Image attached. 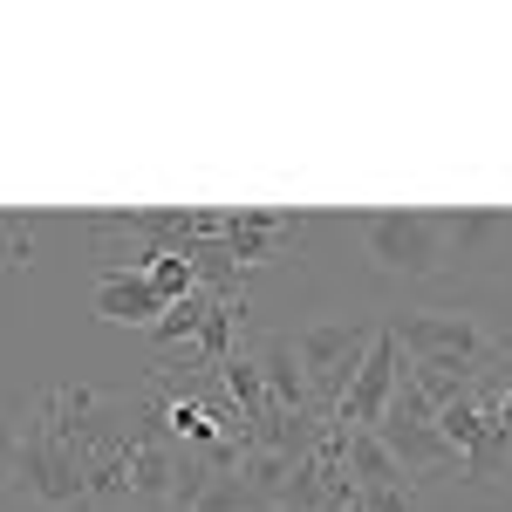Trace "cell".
I'll return each instance as SVG.
<instances>
[{
    "label": "cell",
    "mask_w": 512,
    "mask_h": 512,
    "mask_svg": "<svg viewBox=\"0 0 512 512\" xmlns=\"http://www.w3.org/2000/svg\"><path fill=\"white\" fill-rule=\"evenodd\" d=\"M403 369H410V355H403V342H396V328L383 321L376 342H369V355H362V369H355L349 396L335 403L328 424H342V431H376L383 410H390V396H396V383H403Z\"/></svg>",
    "instance_id": "52a82bcc"
},
{
    "label": "cell",
    "mask_w": 512,
    "mask_h": 512,
    "mask_svg": "<svg viewBox=\"0 0 512 512\" xmlns=\"http://www.w3.org/2000/svg\"><path fill=\"white\" fill-rule=\"evenodd\" d=\"M376 328H383V321H362V315H335V321L294 328V355H301V369H308V390H315L321 417H335V403L349 396L355 369H362V355L376 342Z\"/></svg>",
    "instance_id": "8992f818"
},
{
    "label": "cell",
    "mask_w": 512,
    "mask_h": 512,
    "mask_svg": "<svg viewBox=\"0 0 512 512\" xmlns=\"http://www.w3.org/2000/svg\"><path fill=\"white\" fill-rule=\"evenodd\" d=\"M144 274H151V287L164 294V308L185 301V294H198V260H192V253H158Z\"/></svg>",
    "instance_id": "5bb4252c"
},
{
    "label": "cell",
    "mask_w": 512,
    "mask_h": 512,
    "mask_svg": "<svg viewBox=\"0 0 512 512\" xmlns=\"http://www.w3.org/2000/svg\"><path fill=\"white\" fill-rule=\"evenodd\" d=\"M41 403H48L55 437L76 451L89 472L123 458L130 437H137V417H144V390H96V383H62V390H48Z\"/></svg>",
    "instance_id": "3957f363"
},
{
    "label": "cell",
    "mask_w": 512,
    "mask_h": 512,
    "mask_svg": "<svg viewBox=\"0 0 512 512\" xmlns=\"http://www.w3.org/2000/svg\"><path fill=\"white\" fill-rule=\"evenodd\" d=\"M308 239H315L308 212H226V253H233L239 274H260V267L294 260Z\"/></svg>",
    "instance_id": "ba28073f"
},
{
    "label": "cell",
    "mask_w": 512,
    "mask_h": 512,
    "mask_svg": "<svg viewBox=\"0 0 512 512\" xmlns=\"http://www.w3.org/2000/svg\"><path fill=\"white\" fill-rule=\"evenodd\" d=\"M89 301H96V321H110V328H158L164 315V294L151 287V274H96L89 287Z\"/></svg>",
    "instance_id": "30bf717a"
},
{
    "label": "cell",
    "mask_w": 512,
    "mask_h": 512,
    "mask_svg": "<svg viewBox=\"0 0 512 512\" xmlns=\"http://www.w3.org/2000/svg\"><path fill=\"white\" fill-rule=\"evenodd\" d=\"M506 233H512V219H499V212H444L451 260H485V246H499Z\"/></svg>",
    "instance_id": "7c38bea8"
},
{
    "label": "cell",
    "mask_w": 512,
    "mask_h": 512,
    "mask_svg": "<svg viewBox=\"0 0 512 512\" xmlns=\"http://www.w3.org/2000/svg\"><path fill=\"white\" fill-rule=\"evenodd\" d=\"M396 342L410 362H431V369H451L465 383H492V376H512V335H492L478 315H458V308H417V315H396Z\"/></svg>",
    "instance_id": "7a4b0ae2"
},
{
    "label": "cell",
    "mask_w": 512,
    "mask_h": 512,
    "mask_svg": "<svg viewBox=\"0 0 512 512\" xmlns=\"http://www.w3.org/2000/svg\"><path fill=\"white\" fill-rule=\"evenodd\" d=\"M0 492L35 512H96L89 465L55 437L41 396H7L0 403Z\"/></svg>",
    "instance_id": "6da1fadb"
},
{
    "label": "cell",
    "mask_w": 512,
    "mask_h": 512,
    "mask_svg": "<svg viewBox=\"0 0 512 512\" xmlns=\"http://www.w3.org/2000/svg\"><path fill=\"white\" fill-rule=\"evenodd\" d=\"M253 362H260V376H267V396H274V417H321L315 410V390H308V369H301V355H294V335H253L246 342Z\"/></svg>",
    "instance_id": "9c48e42d"
},
{
    "label": "cell",
    "mask_w": 512,
    "mask_h": 512,
    "mask_svg": "<svg viewBox=\"0 0 512 512\" xmlns=\"http://www.w3.org/2000/svg\"><path fill=\"white\" fill-rule=\"evenodd\" d=\"M499 431H506V444H512V383L499 390Z\"/></svg>",
    "instance_id": "9a60e30c"
},
{
    "label": "cell",
    "mask_w": 512,
    "mask_h": 512,
    "mask_svg": "<svg viewBox=\"0 0 512 512\" xmlns=\"http://www.w3.org/2000/svg\"><path fill=\"white\" fill-rule=\"evenodd\" d=\"M349 485L355 492H396V485H410V478H403V465L383 451L376 431H349Z\"/></svg>",
    "instance_id": "8fae6325"
},
{
    "label": "cell",
    "mask_w": 512,
    "mask_h": 512,
    "mask_svg": "<svg viewBox=\"0 0 512 512\" xmlns=\"http://www.w3.org/2000/svg\"><path fill=\"white\" fill-rule=\"evenodd\" d=\"M376 437H383V451L403 465L410 485H437V478L458 472V451L444 444L431 396L410 383V369H403V383H396V396H390V410H383V424H376ZM458 478H465V472H458Z\"/></svg>",
    "instance_id": "5b68a950"
},
{
    "label": "cell",
    "mask_w": 512,
    "mask_h": 512,
    "mask_svg": "<svg viewBox=\"0 0 512 512\" xmlns=\"http://www.w3.org/2000/svg\"><path fill=\"white\" fill-rule=\"evenodd\" d=\"M349 226L383 280H431L451 267L444 212H355Z\"/></svg>",
    "instance_id": "277c9868"
},
{
    "label": "cell",
    "mask_w": 512,
    "mask_h": 512,
    "mask_svg": "<svg viewBox=\"0 0 512 512\" xmlns=\"http://www.w3.org/2000/svg\"><path fill=\"white\" fill-rule=\"evenodd\" d=\"M35 233H41V219L0 212V280H7V274H28V260H35Z\"/></svg>",
    "instance_id": "4fadbf2b"
}]
</instances>
